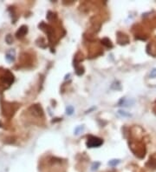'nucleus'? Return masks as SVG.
I'll return each mask as SVG.
<instances>
[{
    "label": "nucleus",
    "instance_id": "1",
    "mask_svg": "<svg viewBox=\"0 0 156 172\" xmlns=\"http://www.w3.org/2000/svg\"><path fill=\"white\" fill-rule=\"evenodd\" d=\"M102 139L95 137H89L87 141V146L88 148H94V147H98L102 145Z\"/></svg>",
    "mask_w": 156,
    "mask_h": 172
},
{
    "label": "nucleus",
    "instance_id": "2",
    "mask_svg": "<svg viewBox=\"0 0 156 172\" xmlns=\"http://www.w3.org/2000/svg\"><path fill=\"white\" fill-rule=\"evenodd\" d=\"M26 32H27V27L22 26L18 30V31L17 32V36H18V38H22V37H24L26 34Z\"/></svg>",
    "mask_w": 156,
    "mask_h": 172
},
{
    "label": "nucleus",
    "instance_id": "3",
    "mask_svg": "<svg viewBox=\"0 0 156 172\" xmlns=\"http://www.w3.org/2000/svg\"><path fill=\"white\" fill-rule=\"evenodd\" d=\"M120 163V161L119 160H112V161H110L109 164V165H112V166H115L116 164H118Z\"/></svg>",
    "mask_w": 156,
    "mask_h": 172
},
{
    "label": "nucleus",
    "instance_id": "4",
    "mask_svg": "<svg viewBox=\"0 0 156 172\" xmlns=\"http://www.w3.org/2000/svg\"><path fill=\"white\" fill-rule=\"evenodd\" d=\"M74 111V109H73V107H71V106H68V108H67V114L68 115H71L72 113Z\"/></svg>",
    "mask_w": 156,
    "mask_h": 172
}]
</instances>
